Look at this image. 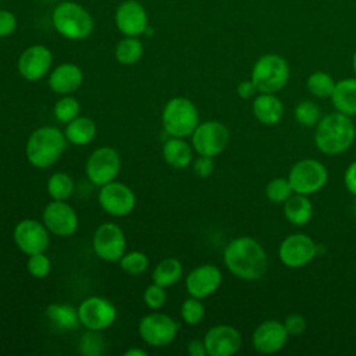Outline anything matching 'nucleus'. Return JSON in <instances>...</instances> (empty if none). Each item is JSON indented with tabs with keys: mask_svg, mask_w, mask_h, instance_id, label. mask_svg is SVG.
Here are the masks:
<instances>
[{
	"mask_svg": "<svg viewBox=\"0 0 356 356\" xmlns=\"http://www.w3.org/2000/svg\"><path fill=\"white\" fill-rule=\"evenodd\" d=\"M67 139L64 132L56 127L44 125L36 128L28 138L25 154L28 161L36 168L53 165L65 152Z\"/></svg>",
	"mask_w": 356,
	"mask_h": 356,
	"instance_id": "nucleus-3",
	"label": "nucleus"
},
{
	"mask_svg": "<svg viewBox=\"0 0 356 356\" xmlns=\"http://www.w3.org/2000/svg\"><path fill=\"white\" fill-rule=\"evenodd\" d=\"M353 214H355V217H356V202H355V204H353Z\"/></svg>",
	"mask_w": 356,
	"mask_h": 356,
	"instance_id": "nucleus-49",
	"label": "nucleus"
},
{
	"mask_svg": "<svg viewBox=\"0 0 356 356\" xmlns=\"http://www.w3.org/2000/svg\"><path fill=\"white\" fill-rule=\"evenodd\" d=\"M192 170L199 178H209L214 172V160L209 156H199L192 161Z\"/></svg>",
	"mask_w": 356,
	"mask_h": 356,
	"instance_id": "nucleus-42",
	"label": "nucleus"
},
{
	"mask_svg": "<svg viewBox=\"0 0 356 356\" xmlns=\"http://www.w3.org/2000/svg\"><path fill=\"white\" fill-rule=\"evenodd\" d=\"M229 138V129L225 124L217 120H209L199 122L191 135V145L199 156H209L214 159L227 149Z\"/></svg>",
	"mask_w": 356,
	"mask_h": 356,
	"instance_id": "nucleus-8",
	"label": "nucleus"
},
{
	"mask_svg": "<svg viewBox=\"0 0 356 356\" xmlns=\"http://www.w3.org/2000/svg\"><path fill=\"white\" fill-rule=\"evenodd\" d=\"M47 83L51 92L60 96L71 95L83 83V72L76 64L63 63L51 70Z\"/></svg>",
	"mask_w": 356,
	"mask_h": 356,
	"instance_id": "nucleus-22",
	"label": "nucleus"
},
{
	"mask_svg": "<svg viewBox=\"0 0 356 356\" xmlns=\"http://www.w3.org/2000/svg\"><path fill=\"white\" fill-rule=\"evenodd\" d=\"M328 170L325 164L316 159H300L288 171V181L293 193L314 195L320 192L328 182Z\"/></svg>",
	"mask_w": 356,
	"mask_h": 356,
	"instance_id": "nucleus-7",
	"label": "nucleus"
},
{
	"mask_svg": "<svg viewBox=\"0 0 356 356\" xmlns=\"http://www.w3.org/2000/svg\"><path fill=\"white\" fill-rule=\"evenodd\" d=\"M14 243L25 254L44 252L49 246V229L43 222L33 218H25L17 222L13 231Z\"/></svg>",
	"mask_w": 356,
	"mask_h": 356,
	"instance_id": "nucleus-16",
	"label": "nucleus"
},
{
	"mask_svg": "<svg viewBox=\"0 0 356 356\" xmlns=\"http://www.w3.org/2000/svg\"><path fill=\"white\" fill-rule=\"evenodd\" d=\"M193 147L189 145L185 138H174L170 136L163 145L161 153L164 161L175 168V170H182L186 168L192 164L193 161Z\"/></svg>",
	"mask_w": 356,
	"mask_h": 356,
	"instance_id": "nucleus-24",
	"label": "nucleus"
},
{
	"mask_svg": "<svg viewBox=\"0 0 356 356\" xmlns=\"http://www.w3.org/2000/svg\"><path fill=\"white\" fill-rule=\"evenodd\" d=\"M92 246L99 259L108 263H117L127 252V238L117 224L103 222L93 234Z\"/></svg>",
	"mask_w": 356,
	"mask_h": 356,
	"instance_id": "nucleus-11",
	"label": "nucleus"
},
{
	"mask_svg": "<svg viewBox=\"0 0 356 356\" xmlns=\"http://www.w3.org/2000/svg\"><path fill=\"white\" fill-rule=\"evenodd\" d=\"M26 270L35 278H46L51 271V261L44 252L33 253L28 256Z\"/></svg>",
	"mask_w": 356,
	"mask_h": 356,
	"instance_id": "nucleus-39",
	"label": "nucleus"
},
{
	"mask_svg": "<svg viewBox=\"0 0 356 356\" xmlns=\"http://www.w3.org/2000/svg\"><path fill=\"white\" fill-rule=\"evenodd\" d=\"M314 145L325 156H338L352 147L356 139V125L352 117L334 111L321 117L314 127Z\"/></svg>",
	"mask_w": 356,
	"mask_h": 356,
	"instance_id": "nucleus-2",
	"label": "nucleus"
},
{
	"mask_svg": "<svg viewBox=\"0 0 356 356\" xmlns=\"http://www.w3.org/2000/svg\"><path fill=\"white\" fill-rule=\"evenodd\" d=\"M46 317L49 321L61 331H71L81 324L78 307L68 303H51L46 309Z\"/></svg>",
	"mask_w": 356,
	"mask_h": 356,
	"instance_id": "nucleus-28",
	"label": "nucleus"
},
{
	"mask_svg": "<svg viewBox=\"0 0 356 356\" xmlns=\"http://www.w3.org/2000/svg\"><path fill=\"white\" fill-rule=\"evenodd\" d=\"M222 260L232 275L249 282L263 278L268 268L266 249L252 236H238L229 241Z\"/></svg>",
	"mask_w": 356,
	"mask_h": 356,
	"instance_id": "nucleus-1",
	"label": "nucleus"
},
{
	"mask_svg": "<svg viewBox=\"0 0 356 356\" xmlns=\"http://www.w3.org/2000/svg\"><path fill=\"white\" fill-rule=\"evenodd\" d=\"M209 356H231L242 346L241 332L228 324H217L207 330L203 337Z\"/></svg>",
	"mask_w": 356,
	"mask_h": 356,
	"instance_id": "nucleus-19",
	"label": "nucleus"
},
{
	"mask_svg": "<svg viewBox=\"0 0 356 356\" xmlns=\"http://www.w3.org/2000/svg\"><path fill=\"white\" fill-rule=\"evenodd\" d=\"M284 103L277 93H257L252 102L254 118L267 127L277 125L284 117Z\"/></svg>",
	"mask_w": 356,
	"mask_h": 356,
	"instance_id": "nucleus-23",
	"label": "nucleus"
},
{
	"mask_svg": "<svg viewBox=\"0 0 356 356\" xmlns=\"http://www.w3.org/2000/svg\"><path fill=\"white\" fill-rule=\"evenodd\" d=\"M118 31L125 36H139L147 31V13L136 0L122 1L114 15Z\"/></svg>",
	"mask_w": 356,
	"mask_h": 356,
	"instance_id": "nucleus-21",
	"label": "nucleus"
},
{
	"mask_svg": "<svg viewBox=\"0 0 356 356\" xmlns=\"http://www.w3.org/2000/svg\"><path fill=\"white\" fill-rule=\"evenodd\" d=\"M121 170V157L118 152L110 146L95 149L86 160L85 171L88 179L96 185H106L117 178Z\"/></svg>",
	"mask_w": 356,
	"mask_h": 356,
	"instance_id": "nucleus-10",
	"label": "nucleus"
},
{
	"mask_svg": "<svg viewBox=\"0 0 356 356\" xmlns=\"http://www.w3.org/2000/svg\"><path fill=\"white\" fill-rule=\"evenodd\" d=\"M259 93L256 85L253 83L252 79H246V81H242L238 83L236 86V95L243 99V100H249V99H253L256 95Z\"/></svg>",
	"mask_w": 356,
	"mask_h": 356,
	"instance_id": "nucleus-45",
	"label": "nucleus"
},
{
	"mask_svg": "<svg viewBox=\"0 0 356 356\" xmlns=\"http://www.w3.org/2000/svg\"><path fill=\"white\" fill-rule=\"evenodd\" d=\"M222 273L216 264H200L195 267L185 278V288L189 296L206 299L220 288Z\"/></svg>",
	"mask_w": 356,
	"mask_h": 356,
	"instance_id": "nucleus-20",
	"label": "nucleus"
},
{
	"mask_svg": "<svg viewBox=\"0 0 356 356\" xmlns=\"http://www.w3.org/2000/svg\"><path fill=\"white\" fill-rule=\"evenodd\" d=\"M289 76L291 68L288 61L277 53L260 56L250 71V79L259 93H278L286 86Z\"/></svg>",
	"mask_w": 356,
	"mask_h": 356,
	"instance_id": "nucleus-5",
	"label": "nucleus"
},
{
	"mask_svg": "<svg viewBox=\"0 0 356 356\" xmlns=\"http://www.w3.org/2000/svg\"><path fill=\"white\" fill-rule=\"evenodd\" d=\"M335 111L349 117L356 115V76L345 78L335 83L330 97Z\"/></svg>",
	"mask_w": 356,
	"mask_h": 356,
	"instance_id": "nucleus-26",
	"label": "nucleus"
},
{
	"mask_svg": "<svg viewBox=\"0 0 356 356\" xmlns=\"http://www.w3.org/2000/svg\"><path fill=\"white\" fill-rule=\"evenodd\" d=\"M42 220L50 234L67 238L78 229V216L71 204L65 200L49 202L42 213Z\"/></svg>",
	"mask_w": 356,
	"mask_h": 356,
	"instance_id": "nucleus-15",
	"label": "nucleus"
},
{
	"mask_svg": "<svg viewBox=\"0 0 356 356\" xmlns=\"http://www.w3.org/2000/svg\"><path fill=\"white\" fill-rule=\"evenodd\" d=\"M313 203L306 195L292 193L284 203L282 211L288 222L296 227H303L313 218Z\"/></svg>",
	"mask_w": 356,
	"mask_h": 356,
	"instance_id": "nucleus-25",
	"label": "nucleus"
},
{
	"mask_svg": "<svg viewBox=\"0 0 356 356\" xmlns=\"http://www.w3.org/2000/svg\"><path fill=\"white\" fill-rule=\"evenodd\" d=\"M120 267L122 271L131 275H139L145 273L149 267V259L143 252L131 250L125 252V254L120 259Z\"/></svg>",
	"mask_w": 356,
	"mask_h": 356,
	"instance_id": "nucleus-37",
	"label": "nucleus"
},
{
	"mask_svg": "<svg viewBox=\"0 0 356 356\" xmlns=\"http://www.w3.org/2000/svg\"><path fill=\"white\" fill-rule=\"evenodd\" d=\"M264 192H266L267 199L271 203L282 204L293 193V189H292L288 178L278 177V178H273L271 181L267 182Z\"/></svg>",
	"mask_w": 356,
	"mask_h": 356,
	"instance_id": "nucleus-36",
	"label": "nucleus"
},
{
	"mask_svg": "<svg viewBox=\"0 0 356 356\" xmlns=\"http://www.w3.org/2000/svg\"><path fill=\"white\" fill-rule=\"evenodd\" d=\"M79 111H81V104L78 99H75L71 95L61 96L53 107L54 118L61 124L71 122L74 118L79 115Z\"/></svg>",
	"mask_w": 356,
	"mask_h": 356,
	"instance_id": "nucleus-34",
	"label": "nucleus"
},
{
	"mask_svg": "<svg viewBox=\"0 0 356 356\" xmlns=\"http://www.w3.org/2000/svg\"><path fill=\"white\" fill-rule=\"evenodd\" d=\"M81 325L86 330L103 331L117 320V309L111 300L103 296H89L78 306Z\"/></svg>",
	"mask_w": 356,
	"mask_h": 356,
	"instance_id": "nucleus-13",
	"label": "nucleus"
},
{
	"mask_svg": "<svg viewBox=\"0 0 356 356\" xmlns=\"http://www.w3.org/2000/svg\"><path fill=\"white\" fill-rule=\"evenodd\" d=\"M17 29V17L8 10H0V38L10 36Z\"/></svg>",
	"mask_w": 356,
	"mask_h": 356,
	"instance_id": "nucleus-43",
	"label": "nucleus"
},
{
	"mask_svg": "<svg viewBox=\"0 0 356 356\" xmlns=\"http://www.w3.org/2000/svg\"><path fill=\"white\" fill-rule=\"evenodd\" d=\"M143 302L152 310L161 309L167 302V292L165 288L159 284L149 285L143 292Z\"/></svg>",
	"mask_w": 356,
	"mask_h": 356,
	"instance_id": "nucleus-40",
	"label": "nucleus"
},
{
	"mask_svg": "<svg viewBox=\"0 0 356 356\" xmlns=\"http://www.w3.org/2000/svg\"><path fill=\"white\" fill-rule=\"evenodd\" d=\"M352 70H353L355 76H356V51H355L353 56H352Z\"/></svg>",
	"mask_w": 356,
	"mask_h": 356,
	"instance_id": "nucleus-48",
	"label": "nucleus"
},
{
	"mask_svg": "<svg viewBox=\"0 0 356 356\" xmlns=\"http://www.w3.org/2000/svg\"><path fill=\"white\" fill-rule=\"evenodd\" d=\"M97 200L103 211L113 217H125L135 209L136 196L134 191L118 181H111L102 185L97 193Z\"/></svg>",
	"mask_w": 356,
	"mask_h": 356,
	"instance_id": "nucleus-14",
	"label": "nucleus"
},
{
	"mask_svg": "<svg viewBox=\"0 0 356 356\" xmlns=\"http://www.w3.org/2000/svg\"><path fill=\"white\" fill-rule=\"evenodd\" d=\"M104 339L100 331L88 330L79 337L78 352L83 356H100L104 350Z\"/></svg>",
	"mask_w": 356,
	"mask_h": 356,
	"instance_id": "nucleus-35",
	"label": "nucleus"
},
{
	"mask_svg": "<svg viewBox=\"0 0 356 356\" xmlns=\"http://www.w3.org/2000/svg\"><path fill=\"white\" fill-rule=\"evenodd\" d=\"M53 64V54L44 44H32L26 47L17 63L18 72L29 82H36L44 78Z\"/></svg>",
	"mask_w": 356,
	"mask_h": 356,
	"instance_id": "nucleus-18",
	"label": "nucleus"
},
{
	"mask_svg": "<svg viewBox=\"0 0 356 356\" xmlns=\"http://www.w3.org/2000/svg\"><path fill=\"white\" fill-rule=\"evenodd\" d=\"M199 111L192 100L184 96L170 99L161 111V125L167 135L188 138L199 125Z\"/></svg>",
	"mask_w": 356,
	"mask_h": 356,
	"instance_id": "nucleus-6",
	"label": "nucleus"
},
{
	"mask_svg": "<svg viewBox=\"0 0 356 356\" xmlns=\"http://www.w3.org/2000/svg\"><path fill=\"white\" fill-rule=\"evenodd\" d=\"M335 79L325 71H314L306 79V89L316 99H330L335 88Z\"/></svg>",
	"mask_w": 356,
	"mask_h": 356,
	"instance_id": "nucleus-31",
	"label": "nucleus"
},
{
	"mask_svg": "<svg viewBox=\"0 0 356 356\" xmlns=\"http://www.w3.org/2000/svg\"><path fill=\"white\" fill-rule=\"evenodd\" d=\"M97 134V127L95 121L89 117H76L71 122L65 124L64 135L68 143L74 146L89 145Z\"/></svg>",
	"mask_w": 356,
	"mask_h": 356,
	"instance_id": "nucleus-27",
	"label": "nucleus"
},
{
	"mask_svg": "<svg viewBox=\"0 0 356 356\" xmlns=\"http://www.w3.org/2000/svg\"><path fill=\"white\" fill-rule=\"evenodd\" d=\"M46 189L53 200H67L74 192V181L67 172L57 171L47 179Z\"/></svg>",
	"mask_w": 356,
	"mask_h": 356,
	"instance_id": "nucleus-32",
	"label": "nucleus"
},
{
	"mask_svg": "<svg viewBox=\"0 0 356 356\" xmlns=\"http://www.w3.org/2000/svg\"><path fill=\"white\" fill-rule=\"evenodd\" d=\"M204 316H206V307L202 303V299L189 296L181 305V317L188 325L200 324Z\"/></svg>",
	"mask_w": 356,
	"mask_h": 356,
	"instance_id": "nucleus-38",
	"label": "nucleus"
},
{
	"mask_svg": "<svg viewBox=\"0 0 356 356\" xmlns=\"http://www.w3.org/2000/svg\"><path fill=\"white\" fill-rule=\"evenodd\" d=\"M114 54L120 64L132 65L142 58L143 44L138 39V36H125L117 43Z\"/></svg>",
	"mask_w": 356,
	"mask_h": 356,
	"instance_id": "nucleus-30",
	"label": "nucleus"
},
{
	"mask_svg": "<svg viewBox=\"0 0 356 356\" xmlns=\"http://www.w3.org/2000/svg\"><path fill=\"white\" fill-rule=\"evenodd\" d=\"M54 29L70 40H83L93 32L95 22L88 10L74 1L60 3L51 14Z\"/></svg>",
	"mask_w": 356,
	"mask_h": 356,
	"instance_id": "nucleus-4",
	"label": "nucleus"
},
{
	"mask_svg": "<svg viewBox=\"0 0 356 356\" xmlns=\"http://www.w3.org/2000/svg\"><path fill=\"white\" fill-rule=\"evenodd\" d=\"M184 274L182 263L175 257H165L157 263L153 270L152 278L154 284H159L164 288L175 285Z\"/></svg>",
	"mask_w": 356,
	"mask_h": 356,
	"instance_id": "nucleus-29",
	"label": "nucleus"
},
{
	"mask_svg": "<svg viewBox=\"0 0 356 356\" xmlns=\"http://www.w3.org/2000/svg\"><path fill=\"white\" fill-rule=\"evenodd\" d=\"M289 334L282 321L275 318L261 321L252 334V346L263 355L277 353L285 348Z\"/></svg>",
	"mask_w": 356,
	"mask_h": 356,
	"instance_id": "nucleus-17",
	"label": "nucleus"
},
{
	"mask_svg": "<svg viewBox=\"0 0 356 356\" xmlns=\"http://www.w3.org/2000/svg\"><path fill=\"white\" fill-rule=\"evenodd\" d=\"M178 323L164 313H149L139 321L140 338L153 348L170 345L178 334Z\"/></svg>",
	"mask_w": 356,
	"mask_h": 356,
	"instance_id": "nucleus-12",
	"label": "nucleus"
},
{
	"mask_svg": "<svg viewBox=\"0 0 356 356\" xmlns=\"http://www.w3.org/2000/svg\"><path fill=\"white\" fill-rule=\"evenodd\" d=\"M146 350L140 349V348H129L124 352V356H146Z\"/></svg>",
	"mask_w": 356,
	"mask_h": 356,
	"instance_id": "nucleus-47",
	"label": "nucleus"
},
{
	"mask_svg": "<svg viewBox=\"0 0 356 356\" xmlns=\"http://www.w3.org/2000/svg\"><path fill=\"white\" fill-rule=\"evenodd\" d=\"M318 254V243L303 232L285 236L278 245L280 261L288 268H302Z\"/></svg>",
	"mask_w": 356,
	"mask_h": 356,
	"instance_id": "nucleus-9",
	"label": "nucleus"
},
{
	"mask_svg": "<svg viewBox=\"0 0 356 356\" xmlns=\"http://www.w3.org/2000/svg\"><path fill=\"white\" fill-rule=\"evenodd\" d=\"M282 323H284L289 337L302 335L306 331V327H307L306 318L302 314H299V313L288 314Z\"/></svg>",
	"mask_w": 356,
	"mask_h": 356,
	"instance_id": "nucleus-41",
	"label": "nucleus"
},
{
	"mask_svg": "<svg viewBox=\"0 0 356 356\" xmlns=\"http://www.w3.org/2000/svg\"><path fill=\"white\" fill-rule=\"evenodd\" d=\"M343 185L346 191L356 197V160L346 167L343 172Z\"/></svg>",
	"mask_w": 356,
	"mask_h": 356,
	"instance_id": "nucleus-44",
	"label": "nucleus"
},
{
	"mask_svg": "<svg viewBox=\"0 0 356 356\" xmlns=\"http://www.w3.org/2000/svg\"><path fill=\"white\" fill-rule=\"evenodd\" d=\"M188 353L191 356H206L207 352H206V346H204V342L203 339H192L188 342Z\"/></svg>",
	"mask_w": 356,
	"mask_h": 356,
	"instance_id": "nucleus-46",
	"label": "nucleus"
},
{
	"mask_svg": "<svg viewBox=\"0 0 356 356\" xmlns=\"http://www.w3.org/2000/svg\"><path fill=\"white\" fill-rule=\"evenodd\" d=\"M295 121L305 128H314L321 120V108L313 100H302L293 110Z\"/></svg>",
	"mask_w": 356,
	"mask_h": 356,
	"instance_id": "nucleus-33",
	"label": "nucleus"
}]
</instances>
